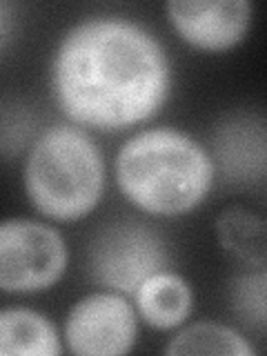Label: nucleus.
<instances>
[{
    "label": "nucleus",
    "mask_w": 267,
    "mask_h": 356,
    "mask_svg": "<svg viewBox=\"0 0 267 356\" xmlns=\"http://www.w3.org/2000/svg\"><path fill=\"white\" fill-rule=\"evenodd\" d=\"M140 316L134 300L114 289H96L81 296L67 312L63 341L76 356L129 354L138 341Z\"/></svg>",
    "instance_id": "nucleus-6"
},
{
    "label": "nucleus",
    "mask_w": 267,
    "mask_h": 356,
    "mask_svg": "<svg viewBox=\"0 0 267 356\" xmlns=\"http://www.w3.org/2000/svg\"><path fill=\"white\" fill-rule=\"evenodd\" d=\"M140 321L156 332L183 327L194 312V289L178 272L161 270L145 278L131 296Z\"/></svg>",
    "instance_id": "nucleus-9"
},
{
    "label": "nucleus",
    "mask_w": 267,
    "mask_h": 356,
    "mask_svg": "<svg viewBox=\"0 0 267 356\" xmlns=\"http://www.w3.org/2000/svg\"><path fill=\"white\" fill-rule=\"evenodd\" d=\"M114 181L131 207L176 218L207 200L216 183L211 154L192 134L172 125L143 127L114 156Z\"/></svg>",
    "instance_id": "nucleus-2"
},
{
    "label": "nucleus",
    "mask_w": 267,
    "mask_h": 356,
    "mask_svg": "<svg viewBox=\"0 0 267 356\" xmlns=\"http://www.w3.org/2000/svg\"><path fill=\"white\" fill-rule=\"evenodd\" d=\"M214 236L232 261L243 267L267 263V220L256 211L232 205L214 218Z\"/></svg>",
    "instance_id": "nucleus-11"
},
{
    "label": "nucleus",
    "mask_w": 267,
    "mask_h": 356,
    "mask_svg": "<svg viewBox=\"0 0 267 356\" xmlns=\"http://www.w3.org/2000/svg\"><path fill=\"white\" fill-rule=\"evenodd\" d=\"M227 307L243 330L267 334V263L245 267L227 281Z\"/></svg>",
    "instance_id": "nucleus-13"
},
{
    "label": "nucleus",
    "mask_w": 267,
    "mask_h": 356,
    "mask_svg": "<svg viewBox=\"0 0 267 356\" xmlns=\"http://www.w3.org/2000/svg\"><path fill=\"white\" fill-rule=\"evenodd\" d=\"M49 87L74 125L87 131H127L165 107L172 92L170 54L136 20L87 16L56 44Z\"/></svg>",
    "instance_id": "nucleus-1"
},
{
    "label": "nucleus",
    "mask_w": 267,
    "mask_h": 356,
    "mask_svg": "<svg viewBox=\"0 0 267 356\" xmlns=\"http://www.w3.org/2000/svg\"><path fill=\"white\" fill-rule=\"evenodd\" d=\"M22 187L44 220L78 222L105 196V156L87 129L70 120L56 122L33 136L22 165Z\"/></svg>",
    "instance_id": "nucleus-3"
},
{
    "label": "nucleus",
    "mask_w": 267,
    "mask_h": 356,
    "mask_svg": "<svg viewBox=\"0 0 267 356\" xmlns=\"http://www.w3.org/2000/svg\"><path fill=\"white\" fill-rule=\"evenodd\" d=\"M216 181L225 187L248 189L267 178V116L236 109L222 116L209 138Z\"/></svg>",
    "instance_id": "nucleus-7"
},
{
    "label": "nucleus",
    "mask_w": 267,
    "mask_h": 356,
    "mask_svg": "<svg viewBox=\"0 0 267 356\" xmlns=\"http://www.w3.org/2000/svg\"><path fill=\"white\" fill-rule=\"evenodd\" d=\"M170 356L183 354H222V356H254V343L238 327L216 321H196L174 330V337L163 348Z\"/></svg>",
    "instance_id": "nucleus-12"
},
{
    "label": "nucleus",
    "mask_w": 267,
    "mask_h": 356,
    "mask_svg": "<svg viewBox=\"0 0 267 356\" xmlns=\"http://www.w3.org/2000/svg\"><path fill=\"white\" fill-rule=\"evenodd\" d=\"M165 16L189 47L222 54L248 38L254 22L252 0H170Z\"/></svg>",
    "instance_id": "nucleus-8"
},
{
    "label": "nucleus",
    "mask_w": 267,
    "mask_h": 356,
    "mask_svg": "<svg viewBox=\"0 0 267 356\" xmlns=\"http://www.w3.org/2000/svg\"><path fill=\"white\" fill-rule=\"evenodd\" d=\"M70 265V248L49 220L5 218L0 225V289L40 294L56 287Z\"/></svg>",
    "instance_id": "nucleus-5"
},
{
    "label": "nucleus",
    "mask_w": 267,
    "mask_h": 356,
    "mask_svg": "<svg viewBox=\"0 0 267 356\" xmlns=\"http://www.w3.org/2000/svg\"><path fill=\"white\" fill-rule=\"evenodd\" d=\"M170 248L163 234L138 218H114L87 243V274L103 289L134 296L145 278L167 270Z\"/></svg>",
    "instance_id": "nucleus-4"
},
{
    "label": "nucleus",
    "mask_w": 267,
    "mask_h": 356,
    "mask_svg": "<svg viewBox=\"0 0 267 356\" xmlns=\"http://www.w3.org/2000/svg\"><path fill=\"white\" fill-rule=\"evenodd\" d=\"M67 352L58 327L42 312L11 305L0 312L3 356H60Z\"/></svg>",
    "instance_id": "nucleus-10"
}]
</instances>
